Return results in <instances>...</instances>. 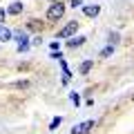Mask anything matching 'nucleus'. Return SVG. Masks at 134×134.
<instances>
[{
  "label": "nucleus",
  "mask_w": 134,
  "mask_h": 134,
  "mask_svg": "<svg viewBox=\"0 0 134 134\" xmlns=\"http://www.w3.org/2000/svg\"><path fill=\"white\" fill-rule=\"evenodd\" d=\"M63 16H65V5H63L60 0H58V2H54V5L47 9V18L54 20V23H56V20H60Z\"/></svg>",
  "instance_id": "f257e3e1"
},
{
  "label": "nucleus",
  "mask_w": 134,
  "mask_h": 134,
  "mask_svg": "<svg viewBox=\"0 0 134 134\" xmlns=\"http://www.w3.org/2000/svg\"><path fill=\"white\" fill-rule=\"evenodd\" d=\"M76 31H78V23H76V20H72V23H67L65 27L58 31V38H69V36H74Z\"/></svg>",
  "instance_id": "f03ea898"
},
{
  "label": "nucleus",
  "mask_w": 134,
  "mask_h": 134,
  "mask_svg": "<svg viewBox=\"0 0 134 134\" xmlns=\"http://www.w3.org/2000/svg\"><path fill=\"white\" fill-rule=\"evenodd\" d=\"M90 130H94V121H85L72 127V134H90Z\"/></svg>",
  "instance_id": "7ed1b4c3"
},
{
  "label": "nucleus",
  "mask_w": 134,
  "mask_h": 134,
  "mask_svg": "<svg viewBox=\"0 0 134 134\" xmlns=\"http://www.w3.org/2000/svg\"><path fill=\"white\" fill-rule=\"evenodd\" d=\"M83 11H85V16H90V18H96V16L100 14V7L98 5H87V7H83Z\"/></svg>",
  "instance_id": "20e7f679"
},
{
  "label": "nucleus",
  "mask_w": 134,
  "mask_h": 134,
  "mask_svg": "<svg viewBox=\"0 0 134 134\" xmlns=\"http://www.w3.org/2000/svg\"><path fill=\"white\" fill-rule=\"evenodd\" d=\"M85 36H78V38H72V40H67V47H72V49H76V47H81L83 43H85Z\"/></svg>",
  "instance_id": "39448f33"
},
{
  "label": "nucleus",
  "mask_w": 134,
  "mask_h": 134,
  "mask_svg": "<svg viewBox=\"0 0 134 134\" xmlns=\"http://www.w3.org/2000/svg\"><path fill=\"white\" fill-rule=\"evenodd\" d=\"M20 11H23V2H11V5H9V9H7V14H11V16H18Z\"/></svg>",
  "instance_id": "423d86ee"
},
{
  "label": "nucleus",
  "mask_w": 134,
  "mask_h": 134,
  "mask_svg": "<svg viewBox=\"0 0 134 134\" xmlns=\"http://www.w3.org/2000/svg\"><path fill=\"white\" fill-rule=\"evenodd\" d=\"M11 36H14V34H11L5 25H0V40H5V43H7V40H11Z\"/></svg>",
  "instance_id": "0eeeda50"
},
{
  "label": "nucleus",
  "mask_w": 134,
  "mask_h": 134,
  "mask_svg": "<svg viewBox=\"0 0 134 134\" xmlns=\"http://www.w3.org/2000/svg\"><path fill=\"white\" fill-rule=\"evenodd\" d=\"M107 40H110V45H112V47H114V45H119V34H116V31H110Z\"/></svg>",
  "instance_id": "6e6552de"
},
{
  "label": "nucleus",
  "mask_w": 134,
  "mask_h": 134,
  "mask_svg": "<svg viewBox=\"0 0 134 134\" xmlns=\"http://www.w3.org/2000/svg\"><path fill=\"white\" fill-rule=\"evenodd\" d=\"M92 65H94V63H92V60H85V63H83V65H81V74H87V72H90V69H92Z\"/></svg>",
  "instance_id": "1a4fd4ad"
},
{
  "label": "nucleus",
  "mask_w": 134,
  "mask_h": 134,
  "mask_svg": "<svg viewBox=\"0 0 134 134\" xmlns=\"http://www.w3.org/2000/svg\"><path fill=\"white\" fill-rule=\"evenodd\" d=\"M112 52H114V47H112V45H110V47H105V49H103V52H100V56H110Z\"/></svg>",
  "instance_id": "9d476101"
},
{
  "label": "nucleus",
  "mask_w": 134,
  "mask_h": 134,
  "mask_svg": "<svg viewBox=\"0 0 134 134\" xmlns=\"http://www.w3.org/2000/svg\"><path fill=\"white\" fill-rule=\"evenodd\" d=\"M72 103H74V105H78V103H81V98H78V94H76V92L72 94Z\"/></svg>",
  "instance_id": "9b49d317"
},
{
  "label": "nucleus",
  "mask_w": 134,
  "mask_h": 134,
  "mask_svg": "<svg viewBox=\"0 0 134 134\" xmlns=\"http://www.w3.org/2000/svg\"><path fill=\"white\" fill-rule=\"evenodd\" d=\"M60 121H63L60 116H58V119H54V121H52V130H54V127H58V125H60Z\"/></svg>",
  "instance_id": "f8f14e48"
},
{
  "label": "nucleus",
  "mask_w": 134,
  "mask_h": 134,
  "mask_svg": "<svg viewBox=\"0 0 134 134\" xmlns=\"http://www.w3.org/2000/svg\"><path fill=\"white\" fill-rule=\"evenodd\" d=\"M69 5H72L74 9H76V7H83V2H81V0H72V2H69Z\"/></svg>",
  "instance_id": "ddd939ff"
},
{
  "label": "nucleus",
  "mask_w": 134,
  "mask_h": 134,
  "mask_svg": "<svg viewBox=\"0 0 134 134\" xmlns=\"http://www.w3.org/2000/svg\"><path fill=\"white\" fill-rule=\"evenodd\" d=\"M5 23V9H0V25Z\"/></svg>",
  "instance_id": "4468645a"
},
{
  "label": "nucleus",
  "mask_w": 134,
  "mask_h": 134,
  "mask_svg": "<svg viewBox=\"0 0 134 134\" xmlns=\"http://www.w3.org/2000/svg\"><path fill=\"white\" fill-rule=\"evenodd\" d=\"M49 2H58V0H49Z\"/></svg>",
  "instance_id": "2eb2a0df"
}]
</instances>
